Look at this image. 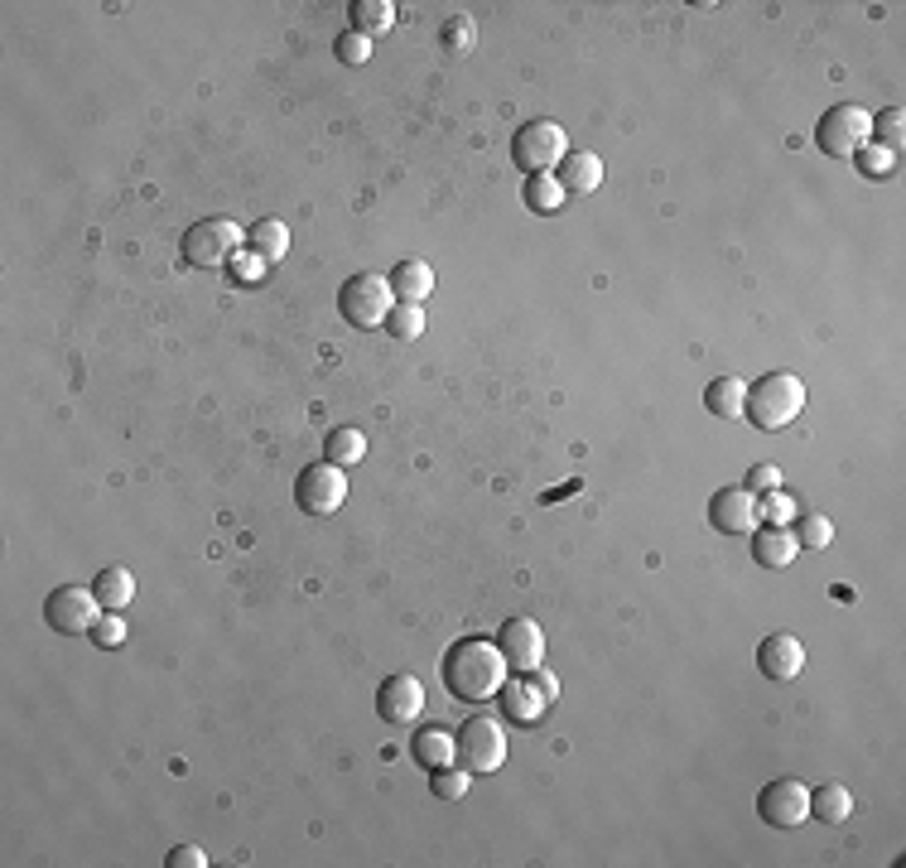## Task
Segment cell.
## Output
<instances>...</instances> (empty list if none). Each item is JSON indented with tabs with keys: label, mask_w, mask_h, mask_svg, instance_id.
<instances>
[{
	"label": "cell",
	"mask_w": 906,
	"mask_h": 868,
	"mask_svg": "<svg viewBox=\"0 0 906 868\" xmlns=\"http://www.w3.org/2000/svg\"><path fill=\"white\" fill-rule=\"evenodd\" d=\"M415 762L420 767H430V772H440V767H453V758H459V743H453V733L449 729H420L415 733Z\"/></svg>",
	"instance_id": "obj_19"
},
{
	"label": "cell",
	"mask_w": 906,
	"mask_h": 868,
	"mask_svg": "<svg viewBox=\"0 0 906 868\" xmlns=\"http://www.w3.org/2000/svg\"><path fill=\"white\" fill-rule=\"evenodd\" d=\"M232 275H237V280H242V285H256V280H260V275H266V260H260L256 251H242L237 260H232Z\"/></svg>",
	"instance_id": "obj_37"
},
{
	"label": "cell",
	"mask_w": 906,
	"mask_h": 868,
	"mask_svg": "<svg viewBox=\"0 0 906 868\" xmlns=\"http://www.w3.org/2000/svg\"><path fill=\"white\" fill-rule=\"evenodd\" d=\"M324 454H328V463H338V468H353V463H362V454H367V434L353 430V425L333 430L324 440Z\"/></svg>",
	"instance_id": "obj_25"
},
{
	"label": "cell",
	"mask_w": 906,
	"mask_h": 868,
	"mask_svg": "<svg viewBox=\"0 0 906 868\" xmlns=\"http://www.w3.org/2000/svg\"><path fill=\"white\" fill-rule=\"evenodd\" d=\"M800 555V545H796V535L786 531V526H762L752 535V560L757 564H767V570H786Z\"/></svg>",
	"instance_id": "obj_17"
},
{
	"label": "cell",
	"mask_w": 906,
	"mask_h": 868,
	"mask_svg": "<svg viewBox=\"0 0 906 868\" xmlns=\"http://www.w3.org/2000/svg\"><path fill=\"white\" fill-rule=\"evenodd\" d=\"M868 140H873V116L858 107V101H839V107H829L820 116V126H815V145H820L829 159H849V155L864 150Z\"/></svg>",
	"instance_id": "obj_4"
},
{
	"label": "cell",
	"mask_w": 906,
	"mask_h": 868,
	"mask_svg": "<svg viewBox=\"0 0 906 868\" xmlns=\"http://www.w3.org/2000/svg\"><path fill=\"white\" fill-rule=\"evenodd\" d=\"M242 241H246V231L232 217H203V223L184 231V260L198 270H223L242 256Z\"/></svg>",
	"instance_id": "obj_3"
},
{
	"label": "cell",
	"mask_w": 906,
	"mask_h": 868,
	"mask_svg": "<svg viewBox=\"0 0 906 868\" xmlns=\"http://www.w3.org/2000/svg\"><path fill=\"white\" fill-rule=\"evenodd\" d=\"M902 136H906V111L902 107H887L873 116V145H883V150H902Z\"/></svg>",
	"instance_id": "obj_27"
},
{
	"label": "cell",
	"mask_w": 906,
	"mask_h": 868,
	"mask_svg": "<svg viewBox=\"0 0 906 868\" xmlns=\"http://www.w3.org/2000/svg\"><path fill=\"white\" fill-rule=\"evenodd\" d=\"M333 49H338L343 63H367V58H372V39L357 34V29H347V34H338V43H333Z\"/></svg>",
	"instance_id": "obj_35"
},
{
	"label": "cell",
	"mask_w": 906,
	"mask_h": 868,
	"mask_svg": "<svg viewBox=\"0 0 906 868\" xmlns=\"http://www.w3.org/2000/svg\"><path fill=\"white\" fill-rule=\"evenodd\" d=\"M246 251H256L266 266H275V260L289 251V227L280 223V217H260V223L246 231Z\"/></svg>",
	"instance_id": "obj_20"
},
{
	"label": "cell",
	"mask_w": 906,
	"mask_h": 868,
	"mask_svg": "<svg viewBox=\"0 0 906 868\" xmlns=\"http://www.w3.org/2000/svg\"><path fill=\"white\" fill-rule=\"evenodd\" d=\"M386 285L401 304H420L434 289V270L425 266V260H401V266L386 275Z\"/></svg>",
	"instance_id": "obj_18"
},
{
	"label": "cell",
	"mask_w": 906,
	"mask_h": 868,
	"mask_svg": "<svg viewBox=\"0 0 906 868\" xmlns=\"http://www.w3.org/2000/svg\"><path fill=\"white\" fill-rule=\"evenodd\" d=\"M791 535H796L800 550H825L829 541H835V521L820 516V512H810V516H800V526Z\"/></svg>",
	"instance_id": "obj_30"
},
{
	"label": "cell",
	"mask_w": 906,
	"mask_h": 868,
	"mask_svg": "<svg viewBox=\"0 0 906 868\" xmlns=\"http://www.w3.org/2000/svg\"><path fill=\"white\" fill-rule=\"evenodd\" d=\"M87 637H92V642H97L101 651H107V647H121V642H126V622H121V613H101V618L92 622V632H87Z\"/></svg>",
	"instance_id": "obj_34"
},
{
	"label": "cell",
	"mask_w": 906,
	"mask_h": 868,
	"mask_svg": "<svg viewBox=\"0 0 906 868\" xmlns=\"http://www.w3.org/2000/svg\"><path fill=\"white\" fill-rule=\"evenodd\" d=\"M295 502H299V512H309V516H333L347 502V473L328 458L309 463V468L295 477Z\"/></svg>",
	"instance_id": "obj_8"
},
{
	"label": "cell",
	"mask_w": 906,
	"mask_h": 868,
	"mask_svg": "<svg viewBox=\"0 0 906 868\" xmlns=\"http://www.w3.org/2000/svg\"><path fill=\"white\" fill-rule=\"evenodd\" d=\"M810 816L825 820V825H844L854 816V796L849 787H839V781H825V787L810 791Z\"/></svg>",
	"instance_id": "obj_22"
},
{
	"label": "cell",
	"mask_w": 906,
	"mask_h": 868,
	"mask_svg": "<svg viewBox=\"0 0 906 868\" xmlns=\"http://www.w3.org/2000/svg\"><path fill=\"white\" fill-rule=\"evenodd\" d=\"M564 155H569V136H564V126H554V121H525L516 136H511V159L525 169V179L564 165Z\"/></svg>",
	"instance_id": "obj_5"
},
{
	"label": "cell",
	"mask_w": 906,
	"mask_h": 868,
	"mask_svg": "<svg viewBox=\"0 0 906 868\" xmlns=\"http://www.w3.org/2000/svg\"><path fill=\"white\" fill-rule=\"evenodd\" d=\"M92 593L107 613H121V608L136 599V579H130V570H121V564H107V570L92 579Z\"/></svg>",
	"instance_id": "obj_21"
},
{
	"label": "cell",
	"mask_w": 906,
	"mask_h": 868,
	"mask_svg": "<svg viewBox=\"0 0 906 868\" xmlns=\"http://www.w3.org/2000/svg\"><path fill=\"white\" fill-rule=\"evenodd\" d=\"M742 401H748V386H742L738 376H719V382H709V391H705L709 415H719V420H738Z\"/></svg>",
	"instance_id": "obj_23"
},
{
	"label": "cell",
	"mask_w": 906,
	"mask_h": 868,
	"mask_svg": "<svg viewBox=\"0 0 906 868\" xmlns=\"http://www.w3.org/2000/svg\"><path fill=\"white\" fill-rule=\"evenodd\" d=\"M554 179H560L564 194H593V188L603 184V159L589 155V150H569Z\"/></svg>",
	"instance_id": "obj_16"
},
{
	"label": "cell",
	"mask_w": 906,
	"mask_h": 868,
	"mask_svg": "<svg viewBox=\"0 0 906 868\" xmlns=\"http://www.w3.org/2000/svg\"><path fill=\"white\" fill-rule=\"evenodd\" d=\"M800 411H806V382L796 372H767L762 382L748 386V401H742V415L757 430H786Z\"/></svg>",
	"instance_id": "obj_2"
},
{
	"label": "cell",
	"mask_w": 906,
	"mask_h": 868,
	"mask_svg": "<svg viewBox=\"0 0 906 868\" xmlns=\"http://www.w3.org/2000/svg\"><path fill=\"white\" fill-rule=\"evenodd\" d=\"M757 816L777 830H796V825L810 820V791L800 787L796 777H777L757 791Z\"/></svg>",
	"instance_id": "obj_10"
},
{
	"label": "cell",
	"mask_w": 906,
	"mask_h": 868,
	"mask_svg": "<svg viewBox=\"0 0 906 868\" xmlns=\"http://www.w3.org/2000/svg\"><path fill=\"white\" fill-rule=\"evenodd\" d=\"M453 743H459V762L467 772H496V767L506 762V733H502V723L488 719V714L463 719L459 733H453Z\"/></svg>",
	"instance_id": "obj_7"
},
{
	"label": "cell",
	"mask_w": 906,
	"mask_h": 868,
	"mask_svg": "<svg viewBox=\"0 0 906 868\" xmlns=\"http://www.w3.org/2000/svg\"><path fill=\"white\" fill-rule=\"evenodd\" d=\"M440 43H444V53H453V58L473 53V43H477V29H473V20H467V14H453V20H444V29H440Z\"/></svg>",
	"instance_id": "obj_29"
},
{
	"label": "cell",
	"mask_w": 906,
	"mask_h": 868,
	"mask_svg": "<svg viewBox=\"0 0 906 868\" xmlns=\"http://www.w3.org/2000/svg\"><path fill=\"white\" fill-rule=\"evenodd\" d=\"M742 487H748L752 497H757V492H777V487H781V468H777V463H757Z\"/></svg>",
	"instance_id": "obj_36"
},
{
	"label": "cell",
	"mask_w": 906,
	"mask_h": 868,
	"mask_svg": "<svg viewBox=\"0 0 906 868\" xmlns=\"http://www.w3.org/2000/svg\"><path fill=\"white\" fill-rule=\"evenodd\" d=\"M467 777H473L467 767H440V772H434V781H430V791L440 796V801H459V796L467 791Z\"/></svg>",
	"instance_id": "obj_32"
},
{
	"label": "cell",
	"mask_w": 906,
	"mask_h": 868,
	"mask_svg": "<svg viewBox=\"0 0 906 868\" xmlns=\"http://www.w3.org/2000/svg\"><path fill=\"white\" fill-rule=\"evenodd\" d=\"M440 675H444L453 700L482 704V700H492V694L502 690L506 661H502V651H496V642H488V637H463V642L449 647Z\"/></svg>",
	"instance_id": "obj_1"
},
{
	"label": "cell",
	"mask_w": 906,
	"mask_h": 868,
	"mask_svg": "<svg viewBox=\"0 0 906 868\" xmlns=\"http://www.w3.org/2000/svg\"><path fill=\"white\" fill-rule=\"evenodd\" d=\"M858 169H864L868 174V179H887V174H893L897 169V155L893 150H883V145H864V150H858Z\"/></svg>",
	"instance_id": "obj_33"
},
{
	"label": "cell",
	"mask_w": 906,
	"mask_h": 868,
	"mask_svg": "<svg viewBox=\"0 0 906 868\" xmlns=\"http://www.w3.org/2000/svg\"><path fill=\"white\" fill-rule=\"evenodd\" d=\"M564 198L569 194L560 188L554 174H531V179H525V203H531V213H560Z\"/></svg>",
	"instance_id": "obj_26"
},
{
	"label": "cell",
	"mask_w": 906,
	"mask_h": 868,
	"mask_svg": "<svg viewBox=\"0 0 906 868\" xmlns=\"http://www.w3.org/2000/svg\"><path fill=\"white\" fill-rule=\"evenodd\" d=\"M391 338H401V343H411L425 333V314H420V304H396V309L386 314V324H382Z\"/></svg>",
	"instance_id": "obj_28"
},
{
	"label": "cell",
	"mask_w": 906,
	"mask_h": 868,
	"mask_svg": "<svg viewBox=\"0 0 906 868\" xmlns=\"http://www.w3.org/2000/svg\"><path fill=\"white\" fill-rule=\"evenodd\" d=\"M757 516H767V526H791L800 512H796V502L777 487V492H762V502H757Z\"/></svg>",
	"instance_id": "obj_31"
},
{
	"label": "cell",
	"mask_w": 906,
	"mask_h": 868,
	"mask_svg": "<svg viewBox=\"0 0 906 868\" xmlns=\"http://www.w3.org/2000/svg\"><path fill=\"white\" fill-rule=\"evenodd\" d=\"M347 10H353V29L367 39L386 34V29L396 24V6H391V0H353Z\"/></svg>",
	"instance_id": "obj_24"
},
{
	"label": "cell",
	"mask_w": 906,
	"mask_h": 868,
	"mask_svg": "<svg viewBox=\"0 0 906 868\" xmlns=\"http://www.w3.org/2000/svg\"><path fill=\"white\" fill-rule=\"evenodd\" d=\"M757 665H762L767 680H796L806 671V647L786 632H771V637H762V647H757Z\"/></svg>",
	"instance_id": "obj_15"
},
{
	"label": "cell",
	"mask_w": 906,
	"mask_h": 868,
	"mask_svg": "<svg viewBox=\"0 0 906 868\" xmlns=\"http://www.w3.org/2000/svg\"><path fill=\"white\" fill-rule=\"evenodd\" d=\"M97 618H101V603H97V593H92V589L63 584V589H53L49 599H43V622H49L53 632H68V637L92 632V622H97Z\"/></svg>",
	"instance_id": "obj_9"
},
{
	"label": "cell",
	"mask_w": 906,
	"mask_h": 868,
	"mask_svg": "<svg viewBox=\"0 0 906 868\" xmlns=\"http://www.w3.org/2000/svg\"><path fill=\"white\" fill-rule=\"evenodd\" d=\"M709 521L723 535H752L762 516H757V497L748 487H719L709 497Z\"/></svg>",
	"instance_id": "obj_13"
},
{
	"label": "cell",
	"mask_w": 906,
	"mask_h": 868,
	"mask_svg": "<svg viewBox=\"0 0 906 868\" xmlns=\"http://www.w3.org/2000/svg\"><path fill=\"white\" fill-rule=\"evenodd\" d=\"M496 651H502L506 671H535L545 661V632L535 618H506L496 628Z\"/></svg>",
	"instance_id": "obj_11"
},
{
	"label": "cell",
	"mask_w": 906,
	"mask_h": 868,
	"mask_svg": "<svg viewBox=\"0 0 906 868\" xmlns=\"http://www.w3.org/2000/svg\"><path fill=\"white\" fill-rule=\"evenodd\" d=\"M391 299L396 295H391L386 275H353V280H343V289H338V314L353 328H382L386 314L396 309Z\"/></svg>",
	"instance_id": "obj_6"
},
{
	"label": "cell",
	"mask_w": 906,
	"mask_h": 868,
	"mask_svg": "<svg viewBox=\"0 0 906 868\" xmlns=\"http://www.w3.org/2000/svg\"><path fill=\"white\" fill-rule=\"evenodd\" d=\"M425 709V685L415 675H386L376 685V714L386 723H415Z\"/></svg>",
	"instance_id": "obj_14"
},
{
	"label": "cell",
	"mask_w": 906,
	"mask_h": 868,
	"mask_svg": "<svg viewBox=\"0 0 906 868\" xmlns=\"http://www.w3.org/2000/svg\"><path fill=\"white\" fill-rule=\"evenodd\" d=\"M496 700H502V714L511 719V723H540L550 714V694L540 690V680H535V671H511L506 680H502V690H496Z\"/></svg>",
	"instance_id": "obj_12"
},
{
	"label": "cell",
	"mask_w": 906,
	"mask_h": 868,
	"mask_svg": "<svg viewBox=\"0 0 906 868\" xmlns=\"http://www.w3.org/2000/svg\"><path fill=\"white\" fill-rule=\"evenodd\" d=\"M169 868H208V854H203L198 845H179V849H169Z\"/></svg>",
	"instance_id": "obj_38"
}]
</instances>
